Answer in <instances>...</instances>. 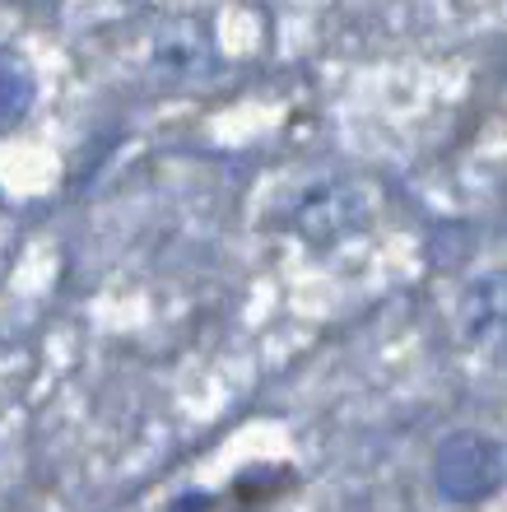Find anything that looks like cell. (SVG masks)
I'll return each mask as SVG.
<instances>
[{"mask_svg":"<svg viewBox=\"0 0 507 512\" xmlns=\"http://www.w3.org/2000/svg\"><path fill=\"white\" fill-rule=\"evenodd\" d=\"M433 485L456 508L489 503L507 485V447L484 429H456L433 447Z\"/></svg>","mask_w":507,"mask_h":512,"instance_id":"obj_1","label":"cell"},{"mask_svg":"<svg viewBox=\"0 0 507 512\" xmlns=\"http://www.w3.org/2000/svg\"><path fill=\"white\" fill-rule=\"evenodd\" d=\"M368 219H373V201L354 182H321V187L303 191L298 205L289 210L294 233L312 247H331L349 233H363Z\"/></svg>","mask_w":507,"mask_h":512,"instance_id":"obj_2","label":"cell"},{"mask_svg":"<svg viewBox=\"0 0 507 512\" xmlns=\"http://www.w3.org/2000/svg\"><path fill=\"white\" fill-rule=\"evenodd\" d=\"M214 66H219V52H214V33L205 19L196 14H177L168 24H159L154 33V52H149V70L154 80H210Z\"/></svg>","mask_w":507,"mask_h":512,"instance_id":"obj_3","label":"cell"},{"mask_svg":"<svg viewBox=\"0 0 507 512\" xmlns=\"http://www.w3.org/2000/svg\"><path fill=\"white\" fill-rule=\"evenodd\" d=\"M461 326L480 345H507V270H489L461 298Z\"/></svg>","mask_w":507,"mask_h":512,"instance_id":"obj_4","label":"cell"},{"mask_svg":"<svg viewBox=\"0 0 507 512\" xmlns=\"http://www.w3.org/2000/svg\"><path fill=\"white\" fill-rule=\"evenodd\" d=\"M33 103H38V75L14 47L0 42V135L19 131L28 122Z\"/></svg>","mask_w":507,"mask_h":512,"instance_id":"obj_5","label":"cell"}]
</instances>
